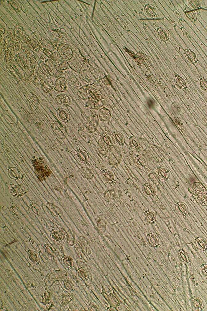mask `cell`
I'll return each instance as SVG.
<instances>
[{
	"label": "cell",
	"mask_w": 207,
	"mask_h": 311,
	"mask_svg": "<svg viewBox=\"0 0 207 311\" xmlns=\"http://www.w3.org/2000/svg\"><path fill=\"white\" fill-rule=\"evenodd\" d=\"M53 60H54L55 64L57 68L61 70H64L68 67V64L65 61L64 58L60 56L59 54L55 53L53 55Z\"/></svg>",
	"instance_id": "3"
},
{
	"label": "cell",
	"mask_w": 207,
	"mask_h": 311,
	"mask_svg": "<svg viewBox=\"0 0 207 311\" xmlns=\"http://www.w3.org/2000/svg\"><path fill=\"white\" fill-rule=\"evenodd\" d=\"M144 193L148 196H154L155 195V191L153 187L149 184H145L144 185L143 187Z\"/></svg>",
	"instance_id": "18"
},
{
	"label": "cell",
	"mask_w": 207,
	"mask_h": 311,
	"mask_svg": "<svg viewBox=\"0 0 207 311\" xmlns=\"http://www.w3.org/2000/svg\"><path fill=\"white\" fill-rule=\"evenodd\" d=\"M112 138L114 143L117 146H122L125 142L124 135L118 131H115L112 133Z\"/></svg>",
	"instance_id": "5"
},
{
	"label": "cell",
	"mask_w": 207,
	"mask_h": 311,
	"mask_svg": "<svg viewBox=\"0 0 207 311\" xmlns=\"http://www.w3.org/2000/svg\"><path fill=\"white\" fill-rule=\"evenodd\" d=\"M89 308H90V310H98V307H97V306L95 305L94 304H91L90 305V307H89Z\"/></svg>",
	"instance_id": "30"
},
{
	"label": "cell",
	"mask_w": 207,
	"mask_h": 311,
	"mask_svg": "<svg viewBox=\"0 0 207 311\" xmlns=\"http://www.w3.org/2000/svg\"><path fill=\"white\" fill-rule=\"evenodd\" d=\"M186 58L189 63L196 64L198 61V57L197 54L192 50H188L185 52Z\"/></svg>",
	"instance_id": "12"
},
{
	"label": "cell",
	"mask_w": 207,
	"mask_h": 311,
	"mask_svg": "<svg viewBox=\"0 0 207 311\" xmlns=\"http://www.w3.org/2000/svg\"><path fill=\"white\" fill-rule=\"evenodd\" d=\"M78 274L79 277L82 280H85L87 279V275L86 273L83 270H81V269L79 270L78 272Z\"/></svg>",
	"instance_id": "25"
},
{
	"label": "cell",
	"mask_w": 207,
	"mask_h": 311,
	"mask_svg": "<svg viewBox=\"0 0 207 311\" xmlns=\"http://www.w3.org/2000/svg\"><path fill=\"white\" fill-rule=\"evenodd\" d=\"M116 309L117 310L119 311H125L127 310L128 309L125 305L123 304H120L116 307Z\"/></svg>",
	"instance_id": "26"
},
{
	"label": "cell",
	"mask_w": 207,
	"mask_h": 311,
	"mask_svg": "<svg viewBox=\"0 0 207 311\" xmlns=\"http://www.w3.org/2000/svg\"><path fill=\"white\" fill-rule=\"evenodd\" d=\"M189 191L198 204L207 206V190L201 184L195 182L191 184Z\"/></svg>",
	"instance_id": "1"
},
{
	"label": "cell",
	"mask_w": 207,
	"mask_h": 311,
	"mask_svg": "<svg viewBox=\"0 0 207 311\" xmlns=\"http://www.w3.org/2000/svg\"><path fill=\"white\" fill-rule=\"evenodd\" d=\"M157 173L159 177L163 180H166L169 178V171L166 168L162 167L159 168L157 170Z\"/></svg>",
	"instance_id": "14"
},
{
	"label": "cell",
	"mask_w": 207,
	"mask_h": 311,
	"mask_svg": "<svg viewBox=\"0 0 207 311\" xmlns=\"http://www.w3.org/2000/svg\"><path fill=\"white\" fill-rule=\"evenodd\" d=\"M28 258L30 261L34 264L38 263L39 262V258L38 254L34 251H28Z\"/></svg>",
	"instance_id": "15"
},
{
	"label": "cell",
	"mask_w": 207,
	"mask_h": 311,
	"mask_svg": "<svg viewBox=\"0 0 207 311\" xmlns=\"http://www.w3.org/2000/svg\"><path fill=\"white\" fill-rule=\"evenodd\" d=\"M100 141H101L102 143L107 146H111V141L109 137L107 135H103L100 138Z\"/></svg>",
	"instance_id": "21"
},
{
	"label": "cell",
	"mask_w": 207,
	"mask_h": 311,
	"mask_svg": "<svg viewBox=\"0 0 207 311\" xmlns=\"http://www.w3.org/2000/svg\"><path fill=\"white\" fill-rule=\"evenodd\" d=\"M137 139L135 137H132L129 139V144L131 147L132 148H136L138 147V144L137 142Z\"/></svg>",
	"instance_id": "24"
},
{
	"label": "cell",
	"mask_w": 207,
	"mask_h": 311,
	"mask_svg": "<svg viewBox=\"0 0 207 311\" xmlns=\"http://www.w3.org/2000/svg\"><path fill=\"white\" fill-rule=\"evenodd\" d=\"M201 89L204 91L207 92V78L203 77L201 79L200 81Z\"/></svg>",
	"instance_id": "22"
},
{
	"label": "cell",
	"mask_w": 207,
	"mask_h": 311,
	"mask_svg": "<svg viewBox=\"0 0 207 311\" xmlns=\"http://www.w3.org/2000/svg\"><path fill=\"white\" fill-rule=\"evenodd\" d=\"M147 105L149 108H153L154 106V101L151 98H149L147 101Z\"/></svg>",
	"instance_id": "27"
},
{
	"label": "cell",
	"mask_w": 207,
	"mask_h": 311,
	"mask_svg": "<svg viewBox=\"0 0 207 311\" xmlns=\"http://www.w3.org/2000/svg\"><path fill=\"white\" fill-rule=\"evenodd\" d=\"M55 100L58 104L64 106H67L71 102L70 98L65 94H61L55 98Z\"/></svg>",
	"instance_id": "10"
},
{
	"label": "cell",
	"mask_w": 207,
	"mask_h": 311,
	"mask_svg": "<svg viewBox=\"0 0 207 311\" xmlns=\"http://www.w3.org/2000/svg\"><path fill=\"white\" fill-rule=\"evenodd\" d=\"M54 89L58 92H64L67 90V85L65 79L63 77L59 78L55 81L54 84Z\"/></svg>",
	"instance_id": "4"
},
{
	"label": "cell",
	"mask_w": 207,
	"mask_h": 311,
	"mask_svg": "<svg viewBox=\"0 0 207 311\" xmlns=\"http://www.w3.org/2000/svg\"><path fill=\"white\" fill-rule=\"evenodd\" d=\"M174 12L175 13V15L177 17V18H178V19H181V14H180L179 12H178L177 10H176V11H174Z\"/></svg>",
	"instance_id": "31"
},
{
	"label": "cell",
	"mask_w": 207,
	"mask_h": 311,
	"mask_svg": "<svg viewBox=\"0 0 207 311\" xmlns=\"http://www.w3.org/2000/svg\"><path fill=\"white\" fill-rule=\"evenodd\" d=\"M176 210L180 212L182 214H187L188 212V208L185 203L179 202L176 205Z\"/></svg>",
	"instance_id": "16"
},
{
	"label": "cell",
	"mask_w": 207,
	"mask_h": 311,
	"mask_svg": "<svg viewBox=\"0 0 207 311\" xmlns=\"http://www.w3.org/2000/svg\"><path fill=\"white\" fill-rule=\"evenodd\" d=\"M99 119L101 121L104 122L109 120L111 117V112L107 109L103 107L98 112Z\"/></svg>",
	"instance_id": "11"
},
{
	"label": "cell",
	"mask_w": 207,
	"mask_h": 311,
	"mask_svg": "<svg viewBox=\"0 0 207 311\" xmlns=\"http://www.w3.org/2000/svg\"><path fill=\"white\" fill-rule=\"evenodd\" d=\"M54 87L53 83L49 80L45 81L42 86V89L45 92H48Z\"/></svg>",
	"instance_id": "19"
},
{
	"label": "cell",
	"mask_w": 207,
	"mask_h": 311,
	"mask_svg": "<svg viewBox=\"0 0 207 311\" xmlns=\"http://www.w3.org/2000/svg\"><path fill=\"white\" fill-rule=\"evenodd\" d=\"M64 286L65 289L68 291H72V286L71 285V283H69L68 282H65Z\"/></svg>",
	"instance_id": "28"
},
{
	"label": "cell",
	"mask_w": 207,
	"mask_h": 311,
	"mask_svg": "<svg viewBox=\"0 0 207 311\" xmlns=\"http://www.w3.org/2000/svg\"><path fill=\"white\" fill-rule=\"evenodd\" d=\"M147 242L149 246L152 247H157L159 245L158 238L155 234L152 233H150L147 235Z\"/></svg>",
	"instance_id": "9"
},
{
	"label": "cell",
	"mask_w": 207,
	"mask_h": 311,
	"mask_svg": "<svg viewBox=\"0 0 207 311\" xmlns=\"http://www.w3.org/2000/svg\"><path fill=\"white\" fill-rule=\"evenodd\" d=\"M138 162H139V163H140V164H141L142 166H144L145 165L146 163L145 160L144 159V158L142 157H140L138 158Z\"/></svg>",
	"instance_id": "29"
},
{
	"label": "cell",
	"mask_w": 207,
	"mask_h": 311,
	"mask_svg": "<svg viewBox=\"0 0 207 311\" xmlns=\"http://www.w3.org/2000/svg\"><path fill=\"white\" fill-rule=\"evenodd\" d=\"M109 299L110 304L112 307H116H116L120 304L118 300L113 295H111L110 296Z\"/></svg>",
	"instance_id": "23"
},
{
	"label": "cell",
	"mask_w": 207,
	"mask_h": 311,
	"mask_svg": "<svg viewBox=\"0 0 207 311\" xmlns=\"http://www.w3.org/2000/svg\"><path fill=\"white\" fill-rule=\"evenodd\" d=\"M63 262L67 266L72 267H73V262L72 259L69 256H65L63 258Z\"/></svg>",
	"instance_id": "20"
},
{
	"label": "cell",
	"mask_w": 207,
	"mask_h": 311,
	"mask_svg": "<svg viewBox=\"0 0 207 311\" xmlns=\"http://www.w3.org/2000/svg\"><path fill=\"white\" fill-rule=\"evenodd\" d=\"M107 310H108V311H117V309H116V308H115V307H112V306L110 307V308H108V309H107Z\"/></svg>",
	"instance_id": "33"
},
{
	"label": "cell",
	"mask_w": 207,
	"mask_h": 311,
	"mask_svg": "<svg viewBox=\"0 0 207 311\" xmlns=\"http://www.w3.org/2000/svg\"><path fill=\"white\" fill-rule=\"evenodd\" d=\"M144 217L145 220L150 224H153L156 221V216L151 211H147L145 212Z\"/></svg>",
	"instance_id": "13"
},
{
	"label": "cell",
	"mask_w": 207,
	"mask_h": 311,
	"mask_svg": "<svg viewBox=\"0 0 207 311\" xmlns=\"http://www.w3.org/2000/svg\"><path fill=\"white\" fill-rule=\"evenodd\" d=\"M57 114L58 118L65 123H67L70 120V116L69 112L67 110L63 108L58 109L57 110Z\"/></svg>",
	"instance_id": "6"
},
{
	"label": "cell",
	"mask_w": 207,
	"mask_h": 311,
	"mask_svg": "<svg viewBox=\"0 0 207 311\" xmlns=\"http://www.w3.org/2000/svg\"><path fill=\"white\" fill-rule=\"evenodd\" d=\"M176 86L181 90H186L187 89V81L185 78L180 75H176L174 79Z\"/></svg>",
	"instance_id": "7"
},
{
	"label": "cell",
	"mask_w": 207,
	"mask_h": 311,
	"mask_svg": "<svg viewBox=\"0 0 207 311\" xmlns=\"http://www.w3.org/2000/svg\"><path fill=\"white\" fill-rule=\"evenodd\" d=\"M57 50L58 54L64 59L70 60L72 58V50L69 45L62 44L58 47Z\"/></svg>",
	"instance_id": "2"
},
{
	"label": "cell",
	"mask_w": 207,
	"mask_h": 311,
	"mask_svg": "<svg viewBox=\"0 0 207 311\" xmlns=\"http://www.w3.org/2000/svg\"><path fill=\"white\" fill-rule=\"evenodd\" d=\"M184 13L185 17L189 21L194 23L197 20V16L195 10L190 8L189 7H186L184 10Z\"/></svg>",
	"instance_id": "8"
},
{
	"label": "cell",
	"mask_w": 207,
	"mask_h": 311,
	"mask_svg": "<svg viewBox=\"0 0 207 311\" xmlns=\"http://www.w3.org/2000/svg\"><path fill=\"white\" fill-rule=\"evenodd\" d=\"M182 31H183L184 34L186 36H187V37L188 36H189V35L188 32L185 29V28H182Z\"/></svg>",
	"instance_id": "32"
},
{
	"label": "cell",
	"mask_w": 207,
	"mask_h": 311,
	"mask_svg": "<svg viewBox=\"0 0 207 311\" xmlns=\"http://www.w3.org/2000/svg\"><path fill=\"white\" fill-rule=\"evenodd\" d=\"M189 7L192 10H197L201 8V4L199 0H190L188 1Z\"/></svg>",
	"instance_id": "17"
}]
</instances>
